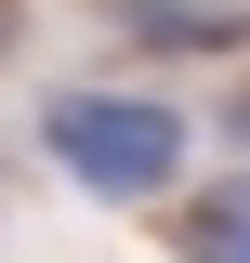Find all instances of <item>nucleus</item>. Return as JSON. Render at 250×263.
Segmentation results:
<instances>
[{"label": "nucleus", "instance_id": "f257e3e1", "mask_svg": "<svg viewBox=\"0 0 250 263\" xmlns=\"http://www.w3.org/2000/svg\"><path fill=\"white\" fill-rule=\"evenodd\" d=\"M40 145L66 158V184H93V197H158L185 171V119L145 105V92H53Z\"/></svg>", "mask_w": 250, "mask_h": 263}, {"label": "nucleus", "instance_id": "f03ea898", "mask_svg": "<svg viewBox=\"0 0 250 263\" xmlns=\"http://www.w3.org/2000/svg\"><path fill=\"white\" fill-rule=\"evenodd\" d=\"M185 263H250V184H224L211 211L185 224Z\"/></svg>", "mask_w": 250, "mask_h": 263}, {"label": "nucleus", "instance_id": "7ed1b4c3", "mask_svg": "<svg viewBox=\"0 0 250 263\" xmlns=\"http://www.w3.org/2000/svg\"><path fill=\"white\" fill-rule=\"evenodd\" d=\"M237 145H250V119H237Z\"/></svg>", "mask_w": 250, "mask_h": 263}]
</instances>
